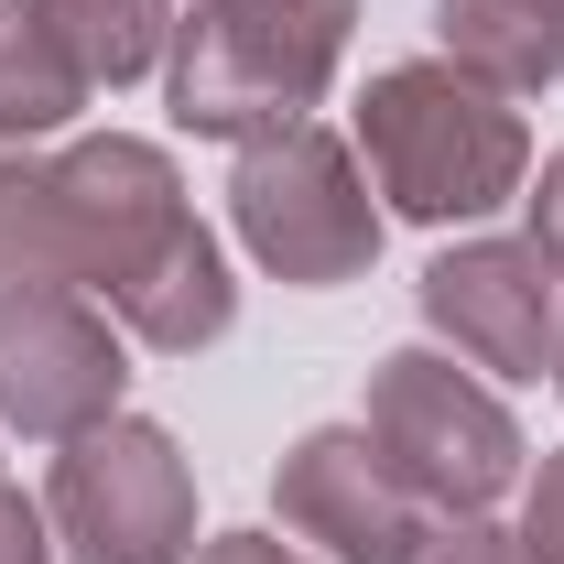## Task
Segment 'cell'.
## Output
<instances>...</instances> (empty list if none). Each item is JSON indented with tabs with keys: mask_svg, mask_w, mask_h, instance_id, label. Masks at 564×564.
Wrapping results in <instances>:
<instances>
[{
	"mask_svg": "<svg viewBox=\"0 0 564 564\" xmlns=\"http://www.w3.org/2000/svg\"><path fill=\"white\" fill-rule=\"evenodd\" d=\"M358 174L380 217L413 228H478V217L521 207L532 185V131L521 98L478 87L467 66L423 55V66H380L358 87Z\"/></svg>",
	"mask_w": 564,
	"mask_h": 564,
	"instance_id": "obj_1",
	"label": "cell"
},
{
	"mask_svg": "<svg viewBox=\"0 0 564 564\" xmlns=\"http://www.w3.org/2000/svg\"><path fill=\"white\" fill-rule=\"evenodd\" d=\"M358 0H185L163 98L196 141H261L326 109L348 66Z\"/></svg>",
	"mask_w": 564,
	"mask_h": 564,
	"instance_id": "obj_2",
	"label": "cell"
},
{
	"mask_svg": "<svg viewBox=\"0 0 564 564\" xmlns=\"http://www.w3.org/2000/svg\"><path fill=\"white\" fill-rule=\"evenodd\" d=\"M228 228L239 250L293 293H337L380 261V207H369V174H358V141H337L326 120H293V131L239 141V174H228Z\"/></svg>",
	"mask_w": 564,
	"mask_h": 564,
	"instance_id": "obj_3",
	"label": "cell"
},
{
	"mask_svg": "<svg viewBox=\"0 0 564 564\" xmlns=\"http://www.w3.org/2000/svg\"><path fill=\"white\" fill-rule=\"evenodd\" d=\"M358 434L391 456V478L434 510V521H467L489 499L521 489V423L489 380H467L445 348H391L369 369V402Z\"/></svg>",
	"mask_w": 564,
	"mask_h": 564,
	"instance_id": "obj_4",
	"label": "cell"
},
{
	"mask_svg": "<svg viewBox=\"0 0 564 564\" xmlns=\"http://www.w3.org/2000/svg\"><path fill=\"white\" fill-rule=\"evenodd\" d=\"M44 521L66 564H196V467L163 423L109 413L55 456Z\"/></svg>",
	"mask_w": 564,
	"mask_h": 564,
	"instance_id": "obj_5",
	"label": "cell"
},
{
	"mask_svg": "<svg viewBox=\"0 0 564 564\" xmlns=\"http://www.w3.org/2000/svg\"><path fill=\"white\" fill-rule=\"evenodd\" d=\"M120 391H131V337L98 293H66V282L0 293V434L76 445L120 413Z\"/></svg>",
	"mask_w": 564,
	"mask_h": 564,
	"instance_id": "obj_6",
	"label": "cell"
},
{
	"mask_svg": "<svg viewBox=\"0 0 564 564\" xmlns=\"http://www.w3.org/2000/svg\"><path fill=\"white\" fill-rule=\"evenodd\" d=\"M413 304H423V326L467 358V369H489V380H543L554 369L564 272H554V250L532 228L521 239H456V250H434L423 282H413Z\"/></svg>",
	"mask_w": 564,
	"mask_h": 564,
	"instance_id": "obj_7",
	"label": "cell"
},
{
	"mask_svg": "<svg viewBox=\"0 0 564 564\" xmlns=\"http://www.w3.org/2000/svg\"><path fill=\"white\" fill-rule=\"evenodd\" d=\"M272 510L293 543H315L326 564H402L423 543V510L402 478H391V456L358 434V423H315V434H293L272 467Z\"/></svg>",
	"mask_w": 564,
	"mask_h": 564,
	"instance_id": "obj_8",
	"label": "cell"
},
{
	"mask_svg": "<svg viewBox=\"0 0 564 564\" xmlns=\"http://www.w3.org/2000/svg\"><path fill=\"white\" fill-rule=\"evenodd\" d=\"M120 315V337L131 348H152V358H207L228 326H239V282H228V250H217L207 228H185L152 272L109 304Z\"/></svg>",
	"mask_w": 564,
	"mask_h": 564,
	"instance_id": "obj_9",
	"label": "cell"
},
{
	"mask_svg": "<svg viewBox=\"0 0 564 564\" xmlns=\"http://www.w3.org/2000/svg\"><path fill=\"white\" fill-rule=\"evenodd\" d=\"M434 44L499 98H564V0H434Z\"/></svg>",
	"mask_w": 564,
	"mask_h": 564,
	"instance_id": "obj_10",
	"label": "cell"
},
{
	"mask_svg": "<svg viewBox=\"0 0 564 564\" xmlns=\"http://www.w3.org/2000/svg\"><path fill=\"white\" fill-rule=\"evenodd\" d=\"M98 98L55 0H0V141H55Z\"/></svg>",
	"mask_w": 564,
	"mask_h": 564,
	"instance_id": "obj_11",
	"label": "cell"
},
{
	"mask_svg": "<svg viewBox=\"0 0 564 564\" xmlns=\"http://www.w3.org/2000/svg\"><path fill=\"white\" fill-rule=\"evenodd\" d=\"M87 261V228H76V174L66 152L44 141H0V293L11 282H66Z\"/></svg>",
	"mask_w": 564,
	"mask_h": 564,
	"instance_id": "obj_12",
	"label": "cell"
},
{
	"mask_svg": "<svg viewBox=\"0 0 564 564\" xmlns=\"http://www.w3.org/2000/svg\"><path fill=\"white\" fill-rule=\"evenodd\" d=\"M402 564H521V543L499 532L489 510H467V521H423V543Z\"/></svg>",
	"mask_w": 564,
	"mask_h": 564,
	"instance_id": "obj_13",
	"label": "cell"
},
{
	"mask_svg": "<svg viewBox=\"0 0 564 564\" xmlns=\"http://www.w3.org/2000/svg\"><path fill=\"white\" fill-rule=\"evenodd\" d=\"M521 564H564V456H543L532 478H521Z\"/></svg>",
	"mask_w": 564,
	"mask_h": 564,
	"instance_id": "obj_14",
	"label": "cell"
},
{
	"mask_svg": "<svg viewBox=\"0 0 564 564\" xmlns=\"http://www.w3.org/2000/svg\"><path fill=\"white\" fill-rule=\"evenodd\" d=\"M0 564H66L55 554V521H44V499H22L0 478Z\"/></svg>",
	"mask_w": 564,
	"mask_h": 564,
	"instance_id": "obj_15",
	"label": "cell"
},
{
	"mask_svg": "<svg viewBox=\"0 0 564 564\" xmlns=\"http://www.w3.org/2000/svg\"><path fill=\"white\" fill-rule=\"evenodd\" d=\"M521 207H532V239L554 250V272H564V152L532 174V185H521ZM554 391H564V337H554Z\"/></svg>",
	"mask_w": 564,
	"mask_h": 564,
	"instance_id": "obj_16",
	"label": "cell"
},
{
	"mask_svg": "<svg viewBox=\"0 0 564 564\" xmlns=\"http://www.w3.org/2000/svg\"><path fill=\"white\" fill-rule=\"evenodd\" d=\"M196 564H304V554H293L282 532H217V543H207Z\"/></svg>",
	"mask_w": 564,
	"mask_h": 564,
	"instance_id": "obj_17",
	"label": "cell"
}]
</instances>
